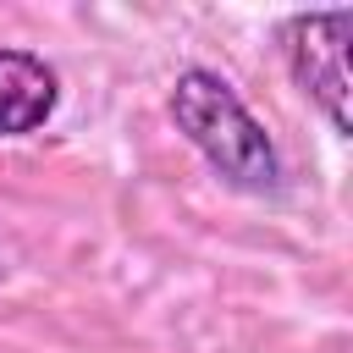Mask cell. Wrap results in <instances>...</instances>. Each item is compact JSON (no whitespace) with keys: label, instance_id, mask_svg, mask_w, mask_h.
<instances>
[{"label":"cell","instance_id":"cell-2","mask_svg":"<svg viewBox=\"0 0 353 353\" xmlns=\"http://www.w3.org/2000/svg\"><path fill=\"white\" fill-rule=\"evenodd\" d=\"M347 33L353 11H298L281 22V55L292 66V83L320 105L331 132H353L347 116Z\"/></svg>","mask_w":353,"mask_h":353},{"label":"cell","instance_id":"cell-1","mask_svg":"<svg viewBox=\"0 0 353 353\" xmlns=\"http://www.w3.org/2000/svg\"><path fill=\"white\" fill-rule=\"evenodd\" d=\"M171 121L226 188L254 193V199L281 193V182H287L281 149H276V138L259 127V116L237 99V88L221 72L188 66L171 83Z\"/></svg>","mask_w":353,"mask_h":353},{"label":"cell","instance_id":"cell-3","mask_svg":"<svg viewBox=\"0 0 353 353\" xmlns=\"http://www.w3.org/2000/svg\"><path fill=\"white\" fill-rule=\"evenodd\" d=\"M61 77L33 50H0V138H28L55 116Z\"/></svg>","mask_w":353,"mask_h":353}]
</instances>
